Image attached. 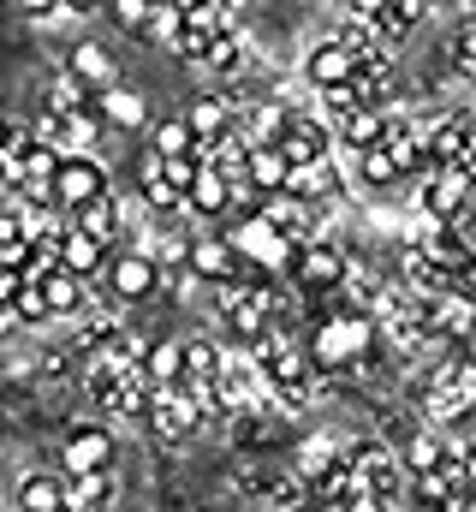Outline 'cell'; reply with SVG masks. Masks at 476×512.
<instances>
[{
    "label": "cell",
    "instance_id": "18",
    "mask_svg": "<svg viewBox=\"0 0 476 512\" xmlns=\"http://www.w3.org/2000/svg\"><path fill=\"white\" fill-rule=\"evenodd\" d=\"M36 292H42V304H48V322H54V316H84V310H90V286H84V280H72L66 268L42 274V280H36Z\"/></svg>",
    "mask_w": 476,
    "mask_h": 512
},
{
    "label": "cell",
    "instance_id": "10",
    "mask_svg": "<svg viewBox=\"0 0 476 512\" xmlns=\"http://www.w3.org/2000/svg\"><path fill=\"white\" fill-rule=\"evenodd\" d=\"M274 149H280L286 167H310V161H328L334 155V131L322 126L316 114H292V126H286V137Z\"/></svg>",
    "mask_w": 476,
    "mask_h": 512
},
{
    "label": "cell",
    "instance_id": "14",
    "mask_svg": "<svg viewBox=\"0 0 476 512\" xmlns=\"http://www.w3.org/2000/svg\"><path fill=\"white\" fill-rule=\"evenodd\" d=\"M185 268H191L197 280H209V286H227V280H238V256H233V245H227L221 233H203V239H191Z\"/></svg>",
    "mask_w": 476,
    "mask_h": 512
},
{
    "label": "cell",
    "instance_id": "44",
    "mask_svg": "<svg viewBox=\"0 0 476 512\" xmlns=\"http://www.w3.org/2000/svg\"><path fill=\"white\" fill-rule=\"evenodd\" d=\"M6 131H12V120H6V114H0V143H6Z\"/></svg>",
    "mask_w": 476,
    "mask_h": 512
},
{
    "label": "cell",
    "instance_id": "2",
    "mask_svg": "<svg viewBox=\"0 0 476 512\" xmlns=\"http://www.w3.org/2000/svg\"><path fill=\"white\" fill-rule=\"evenodd\" d=\"M227 245H233V256L244 262V268H256V274H274V268H292V245L262 221V215H238V227H227L221 233Z\"/></svg>",
    "mask_w": 476,
    "mask_h": 512
},
{
    "label": "cell",
    "instance_id": "21",
    "mask_svg": "<svg viewBox=\"0 0 476 512\" xmlns=\"http://www.w3.org/2000/svg\"><path fill=\"white\" fill-rule=\"evenodd\" d=\"M137 197H143V209H149V215H185V197L161 179V161H155V155H143V161H137Z\"/></svg>",
    "mask_w": 476,
    "mask_h": 512
},
{
    "label": "cell",
    "instance_id": "32",
    "mask_svg": "<svg viewBox=\"0 0 476 512\" xmlns=\"http://www.w3.org/2000/svg\"><path fill=\"white\" fill-rule=\"evenodd\" d=\"M244 54H250L244 30H221V36L209 42V54H203V66H197V72H238V66H244Z\"/></svg>",
    "mask_w": 476,
    "mask_h": 512
},
{
    "label": "cell",
    "instance_id": "23",
    "mask_svg": "<svg viewBox=\"0 0 476 512\" xmlns=\"http://www.w3.org/2000/svg\"><path fill=\"white\" fill-rule=\"evenodd\" d=\"M399 453V465H405V477H429V471H441L447 465V435H435V429H417L405 447H393Z\"/></svg>",
    "mask_w": 476,
    "mask_h": 512
},
{
    "label": "cell",
    "instance_id": "19",
    "mask_svg": "<svg viewBox=\"0 0 476 512\" xmlns=\"http://www.w3.org/2000/svg\"><path fill=\"white\" fill-rule=\"evenodd\" d=\"M108 256H114V251H102L96 239H84V233H72V227L60 233V268H66L72 280H84V286H90V280H102Z\"/></svg>",
    "mask_w": 476,
    "mask_h": 512
},
{
    "label": "cell",
    "instance_id": "17",
    "mask_svg": "<svg viewBox=\"0 0 476 512\" xmlns=\"http://www.w3.org/2000/svg\"><path fill=\"white\" fill-rule=\"evenodd\" d=\"M90 114H96L102 126H114V131H137L143 120H149V102H143L131 84H114V90L90 96Z\"/></svg>",
    "mask_w": 476,
    "mask_h": 512
},
{
    "label": "cell",
    "instance_id": "35",
    "mask_svg": "<svg viewBox=\"0 0 476 512\" xmlns=\"http://www.w3.org/2000/svg\"><path fill=\"white\" fill-rule=\"evenodd\" d=\"M357 179H363V185H393L399 167H393L387 149H363V155H357Z\"/></svg>",
    "mask_w": 476,
    "mask_h": 512
},
{
    "label": "cell",
    "instance_id": "9",
    "mask_svg": "<svg viewBox=\"0 0 476 512\" xmlns=\"http://www.w3.org/2000/svg\"><path fill=\"white\" fill-rule=\"evenodd\" d=\"M256 215H262V221H268V227H274L292 251H304V245H316V239H322L316 209H310V203H298V197H286V191H280V197H268Z\"/></svg>",
    "mask_w": 476,
    "mask_h": 512
},
{
    "label": "cell",
    "instance_id": "16",
    "mask_svg": "<svg viewBox=\"0 0 476 512\" xmlns=\"http://www.w3.org/2000/svg\"><path fill=\"white\" fill-rule=\"evenodd\" d=\"M352 54L340 48V42H316L310 54H304V84L322 96V90H340V84H352Z\"/></svg>",
    "mask_w": 476,
    "mask_h": 512
},
{
    "label": "cell",
    "instance_id": "4",
    "mask_svg": "<svg viewBox=\"0 0 476 512\" xmlns=\"http://www.w3.org/2000/svg\"><path fill=\"white\" fill-rule=\"evenodd\" d=\"M143 423L155 429V441H185V435H197L203 429V411H197V393L191 387H149V411H143Z\"/></svg>",
    "mask_w": 476,
    "mask_h": 512
},
{
    "label": "cell",
    "instance_id": "40",
    "mask_svg": "<svg viewBox=\"0 0 476 512\" xmlns=\"http://www.w3.org/2000/svg\"><path fill=\"white\" fill-rule=\"evenodd\" d=\"M340 512H387V507H381L375 495H352V501H346V507H340Z\"/></svg>",
    "mask_w": 476,
    "mask_h": 512
},
{
    "label": "cell",
    "instance_id": "27",
    "mask_svg": "<svg viewBox=\"0 0 476 512\" xmlns=\"http://www.w3.org/2000/svg\"><path fill=\"white\" fill-rule=\"evenodd\" d=\"M96 405L114 411V417H143L149 411V382L143 376H119V382H108L96 393Z\"/></svg>",
    "mask_w": 476,
    "mask_h": 512
},
{
    "label": "cell",
    "instance_id": "43",
    "mask_svg": "<svg viewBox=\"0 0 476 512\" xmlns=\"http://www.w3.org/2000/svg\"><path fill=\"white\" fill-rule=\"evenodd\" d=\"M459 78H465V84L476 90V66H459Z\"/></svg>",
    "mask_w": 476,
    "mask_h": 512
},
{
    "label": "cell",
    "instance_id": "11",
    "mask_svg": "<svg viewBox=\"0 0 476 512\" xmlns=\"http://www.w3.org/2000/svg\"><path fill=\"white\" fill-rule=\"evenodd\" d=\"M286 197H298V203L322 209V203L346 197V173L334 167V155H328V161H310V167H292V173H286Z\"/></svg>",
    "mask_w": 476,
    "mask_h": 512
},
{
    "label": "cell",
    "instance_id": "20",
    "mask_svg": "<svg viewBox=\"0 0 476 512\" xmlns=\"http://www.w3.org/2000/svg\"><path fill=\"white\" fill-rule=\"evenodd\" d=\"M12 512H66V477H48V471L18 477V489H12Z\"/></svg>",
    "mask_w": 476,
    "mask_h": 512
},
{
    "label": "cell",
    "instance_id": "22",
    "mask_svg": "<svg viewBox=\"0 0 476 512\" xmlns=\"http://www.w3.org/2000/svg\"><path fill=\"white\" fill-rule=\"evenodd\" d=\"M185 215H233V185L209 167H197L191 191H185Z\"/></svg>",
    "mask_w": 476,
    "mask_h": 512
},
{
    "label": "cell",
    "instance_id": "7",
    "mask_svg": "<svg viewBox=\"0 0 476 512\" xmlns=\"http://www.w3.org/2000/svg\"><path fill=\"white\" fill-rule=\"evenodd\" d=\"M60 465H66V477H102V471H114V435H108L102 423H78V429H66Z\"/></svg>",
    "mask_w": 476,
    "mask_h": 512
},
{
    "label": "cell",
    "instance_id": "1",
    "mask_svg": "<svg viewBox=\"0 0 476 512\" xmlns=\"http://www.w3.org/2000/svg\"><path fill=\"white\" fill-rule=\"evenodd\" d=\"M310 370L316 376H340V370H369L375 358H381V334H375V322L369 316H352V310H334V316H316V328H310Z\"/></svg>",
    "mask_w": 476,
    "mask_h": 512
},
{
    "label": "cell",
    "instance_id": "34",
    "mask_svg": "<svg viewBox=\"0 0 476 512\" xmlns=\"http://www.w3.org/2000/svg\"><path fill=\"white\" fill-rule=\"evenodd\" d=\"M108 18H114L125 36H143V42L155 36V6H143V0H114V6H108Z\"/></svg>",
    "mask_w": 476,
    "mask_h": 512
},
{
    "label": "cell",
    "instance_id": "42",
    "mask_svg": "<svg viewBox=\"0 0 476 512\" xmlns=\"http://www.w3.org/2000/svg\"><path fill=\"white\" fill-rule=\"evenodd\" d=\"M459 358H465V364H471V370H476V334H471V340H465V346H459Z\"/></svg>",
    "mask_w": 476,
    "mask_h": 512
},
{
    "label": "cell",
    "instance_id": "31",
    "mask_svg": "<svg viewBox=\"0 0 476 512\" xmlns=\"http://www.w3.org/2000/svg\"><path fill=\"white\" fill-rule=\"evenodd\" d=\"M90 108V90L84 84H72L66 72L48 84V96H42V114H54V120H72V114H84Z\"/></svg>",
    "mask_w": 476,
    "mask_h": 512
},
{
    "label": "cell",
    "instance_id": "25",
    "mask_svg": "<svg viewBox=\"0 0 476 512\" xmlns=\"http://www.w3.org/2000/svg\"><path fill=\"white\" fill-rule=\"evenodd\" d=\"M286 173H292V167L280 161V149H250L244 185H250V191H256L262 203H268V197H280V191H286Z\"/></svg>",
    "mask_w": 476,
    "mask_h": 512
},
{
    "label": "cell",
    "instance_id": "28",
    "mask_svg": "<svg viewBox=\"0 0 476 512\" xmlns=\"http://www.w3.org/2000/svg\"><path fill=\"white\" fill-rule=\"evenodd\" d=\"M143 382H149V387H179V382H185L179 340H155V346L143 352Z\"/></svg>",
    "mask_w": 476,
    "mask_h": 512
},
{
    "label": "cell",
    "instance_id": "30",
    "mask_svg": "<svg viewBox=\"0 0 476 512\" xmlns=\"http://www.w3.org/2000/svg\"><path fill=\"white\" fill-rule=\"evenodd\" d=\"M108 495H114V471H102V477H66V512H96V507H108Z\"/></svg>",
    "mask_w": 476,
    "mask_h": 512
},
{
    "label": "cell",
    "instance_id": "37",
    "mask_svg": "<svg viewBox=\"0 0 476 512\" xmlns=\"http://www.w3.org/2000/svg\"><path fill=\"white\" fill-rule=\"evenodd\" d=\"M197 167H203L197 155H185V161H161V179H167V185L185 197V191H191V179H197Z\"/></svg>",
    "mask_w": 476,
    "mask_h": 512
},
{
    "label": "cell",
    "instance_id": "33",
    "mask_svg": "<svg viewBox=\"0 0 476 512\" xmlns=\"http://www.w3.org/2000/svg\"><path fill=\"white\" fill-rule=\"evenodd\" d=\"M334 137H340V143H352L357 155H363V149H381V114H375V108H363V114H352L346 126H334Z\"/></svg>",
    "mask_w": 476,
    "mask_h": 512
},
{
    "label": "cell",
    "instance_id": "8",
    "mask_svg": "<svg viewBox=\"0 0 476 512\" xmlns=\"http://www.w3.org/2000/svg\"><path fill=\"white\" fill-rule=\"evenodd\" d=\"M102 286L114 292V304H143V298L161 292V268L143 251H119V256H108V268H102Z\"/></svg>",
    "mask_w": 476,
    "mask_h": 512
},
{
    "label": "cell",
    "instance_id": "13",
    "mask_svg": "<svg viewBox=\"0 0 476 512\" xmlns=\"http://www.w3.org/2000/svg\"><path fill=\"white\" fill-rule=\"evenodd\" d=\"M66 78L84 84L90 96H102V90H114L119 84V66H114V54H108L102 42H78V48L66 54Z\"/></svg>",
    "mask_w": 476,
    "mask_h": 512
},
{
    "label": "cell",
    "instance_id": "12",
    "mask_svg": "<svg viewBox=\"0 0 476 512\" xmlns=\"http://www.w3.org/2000/svg\"><path fill=\"white\" fill-rule=\"evenodd\" d=\"M72 233H84V239H96L102 251H114L119 245V233H125V203H119L114 191L108 197H96L90 209H78V215H60Z\"/></svg>",
    "mask_w": 476,
    "mask_h": 512
},
{
    "label": "cell",
    "instance_id": "24",
    "mask_svg": "<svg viewBox=\"0 0 476 512\" xmlns=\"http://www.w3.org/2000/svg\"><path fill=\"white\" fill-rule=\"evenodd\" d=\"M179 364H185V382L179 387H215L221 382V346L215 340H179Z\"/></svg>",
    "mask_w": 476,
    "mask_h": 512
},
{
    "label": "cell",
    "instance_id": "26",
    "mask_svg": "<svg viewBox=\"0 0 476 512\" xmlns=\"http://www.w3.org/2000/svg\"><path fill=\"white\" fill-rule=\"evenodd\" d=\"M334 465H340L334 435H310V441H298V465H292V471H298V483H304V489H310V483H322Z\"/></svg>",
    "mask_w": 476,
    "mask_h": 512
},
{
    "label": "cell",
    "instance_id": "29",
    "mask_svg": "<svg viewBox=\"0 0 476 512\" xmlns=\"http://www.w3.org/2000/svg\"><path fill=\"white\" fill-rule=\"evenodd\" d=\"M149 155L155 161H185V155H197V137H191V126L173 114V120H161V126L149 131Z\"/></svg>",
    "mask_w": 476,
    "mask_h": 512
},
{
    "label": "cell",
    "instance_id": "5",
    "mask_svg": "<svg viewBox=\"0 0 476 512\" xmlns=\"http://www.w3.org/2000/svg\"><path fill=\"white\" fill-rule=\"evenodd\" d=\"M471 185L465 173H453V167H435L429 179H417V215H429V221H441V227H459L465 221V203H471Z\"/></svg>",
    "mask_w": 476,
    "mask_h": 512
},
{
    "label": "cell",
    "instance_id": "41",
    "mask_svg": "<svg viewBox=\"0 0 476 512\" xmlns=\"http://www.w3.org/2000/svg\"><path fill=\"white\" fill-rule=\"evenodd\" d=\"M465 501H476V459L465 465Z\"/></svg>",
    "mask_w": 476,
    "mask_h": 512
},
{
    "label": "cell",
    "instance_id": "6",
    "mask_svg": "<svg viewBox=\"0 0 476 512\" xmlns=\"http://www.w3.org/2000/svg\"><path fill=\"white\" fill-rule=\"evenodd\" d=\"M346 268H352V256L340 251V245H304V251H292V286L298 292H310V298H322V292H340V280H346Z\"/></svg>",
    "mask_w": 476,
    "mask_h": 512
},
{
    "label": "cell",
    "instance_id": "36",
    "mask_svg": "<svg viewBox=\"0 0 476 512\" xmlns=\"http://www.w3.org/2000/svg\"><path fill=\"white\" fill-rule=\"evenodd\" d=\"M12 322H18V328H42V322H48V304H42L36 286H24V292L12 298Z\"/></svg>",
    "mask_w": 476,
    "mask_h": 512
},
{
    "label": "cell",
    "instance_id": "38",
    "mask_svg": "<svg viewBox=\"0 0 476 512\" xmlns=\"http://www.w3.org/2000/svg\"><path fill=\"white\" fill-rule=\"evenodd\" d=\"M453 66H476V18L453 30Z\"/></svg>",
    "mask_w": 476,
    "mask_h": 512
},
{
    "label": "cell",
    "instance_id": "3",
    "mask_svg": "<svg viewBox=\"0 0 476 512\" xmlns=\"http://www.w3.org/2000/svg\"><path fill=\"white\" fill-rule=\"evenodd\" d=\"M96 197H108V167H102V155H60L54 209H60V215H78V209H90Z\"/></svg>",
    "mask_w": 476,
    "mask_h": 512
},
{
    "label": "cell",
    "instance_id": "39",
    "mask_svg": "<svg viewBox=\"0 0 476 512\" xmlns=\"http://www.w3.org/2000/svg\"><path fill=\"white\" fill-rule=\"evenodd\" d=\"M24 286H30V280H24L18 268H6V262H0V310H12V298H18Z\"/></svg>",
    "mask_w": 476,
    "mask_h": 512
},
{
    "label": "cell",
    "instance_id": "15",
    "mask_svg": "<svg viewBox=\"0 0 476 512\" xmlns=\"http://www.w3.org/2000/svg\"><path fill=\"white\" fill-rule=\"evenodd\" d=\"M179 120L191 126V137H197V149H209L215 137H227V131H233V102H227L221 90H209V96H191Z\"/></svg>",
    "mask_w": 476,
    "mask_h": 512
}]
</instances>
